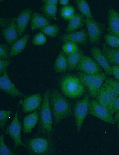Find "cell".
Listing matches in <instances>:
<instances>
[{
	"instance_id": "1",
	"label": "cell",
	"mask_w": 119,
	"mask_h": 155,
	"mask_svg": "<svg viewBox=\"0 0 119 155\" xmlns=\"http://www.w3.org/2000/svg\"><path fill=\"white\" fill-rule=\"evenodd\" d=\"M49 98L54 128L62 120L71 116L73 110L69 100L57 89L50 90Z\"/></svg>"
},
{
	"instance_id": "2",
	"label": "cell",
	"mask_w": 119,
	"mask_h": 155,
	"mask_svg": "<svg viewBox=\"0 0 119 155\" xmlns=\"http://www.w3.org/2000/svg\"><path fill=\"white\" fill-rule=\"evenodd\" d=\"M50 90L43 94V102L39 111L37 134H40L52 139L53 133V117L49 102Z\"/></svg>"
},
{
	"instance_id": "3",
	"label": "cell",
	"mask_w": 119,
	"mask_h": 155,
	"mask_svg": "<svg viewBox=\"0 0 119 155\" xmlns=\"http://www.w3.org/2000/svg\"><path fill=\"white\" fill-rule=\"evenodd\" d=\"M60 88L66 96L71 99L80 97L85 93L86 88L77 75L66 74L58 80Z\"/></svg>"
},
{
	"instance_id": "4",
	"label": "cell",
	"mask_w": 119,
	"mask_h": 155,
	"mask_svg": "<svg viewBox=\"0 0 119 155\" xmlns=\"http://www.w3.org/2000/svg\"><path fill=\"white\" fill-rule=\"evenodd\" d=\"M25 147L29 154L51 155L55 151L52 139L46 136H38L29 138L25 141Z\"/></svg>"
},
{
	"instance_id": "5",
	"label": "cell",
	"mask_w": 119,
	"mask_h": 155,
	"mask_svg": "<svg viewBox=\"0 0 119 155\" xmlns=\"http://www.w3.org/2000/svg\"><path fill=\"white\" fill-rule=\"evenodd\" d=\"M76 75L84 83L90 95L93 98H96L107 78V74L103 72L97 75H90L79 71L77 72Z\"/></svg>"
},
{
	"instance_id": "6",
	"label": "cell",
	"mask_w": 119,
	"mask_h": 155,
	"mask_svg": "<svg viewBox=\"0 0 119 155\" xmlns=\"http://www.w3.org/2000/svg\"><path fill=\"white\" fill-rule=\"evenodd\" d=\"M90 95L86 94L81 99L78 101L73 109L78 133L79 132L84 121L88 114Z\"/></svg>"
},
{
	"instance_id": "7",
	"label": "cell",
	"mask_w": 119,
	"mask_h": 155,
	"mask_svg": "<svg viewBox=\"0 0 119 155\" xmlns=\"http://www.w3.org/2000/svg\"><path fill=\"white\" fill-rule=\"evenodd\" d=\"M22 100L21 99L18 103L17 110L11 123L7 127L5 134L8 135L12 139L14 142V149L18 146H22L25 147V144L21 140V123L18 118V110Z\"/></svg>"
},
{
	"instance_id": "8",
	"label": "cell",
	"mask_w": 119,
	"mask_h": 155,
	"mask_svg": "<svg viewBox=\"0 0 119 155\" xmlns=\"http://www.w3.org/2000/svg\"><path fill=\"white\" fill-rule=\"evenodd\" d=\"M88 114L95 116L107 123L115 124L112 115L96 100L93 99L90 100Z\"/></svg>"
},
{
	"instance_id": "9",
	"label": "cell",
	"mask_w": 119,
	"mask_h": 155,
	"mask_svg": "<svg viewBox=\"0 0 119 155\" xmlns=\"http://www.w3.org/2000/svg\"><path fill=\"white\" fill-rule=\"evenodd\" d=\"M84 23L87 27L90 43L98 44L104 28V25L96 21L93 19L86 18L84 19Z\"/></svg>"
},
{
	"instance_id": "10",
	"label": "cell",
	"mask_w": 119,
	"mask_h": 155,
	"mask_svg": "<svg viewBox=\"0 0 119 155\" xmlns=\"http://www.w3.org/2000/svg\"><path fill=\"white\" fill-rule=\"evenodd\" d=\"M75 70L90 75H97L103 72L101 67L93 58L84 55Z\"/></svg>"
},
{
	"instance_id": "11",
	"label": "cell",
	"mask_w": 119,
	"mask_h": 155,
	"mask_svg": "<svg viewBox=\"0 0 119 155\" xmlns=\"http://www.w3.org/2000/svg\"><path fill=\"white\" fill-rule=\"evenodd\" d=\"M0 89L13 98L24 96V94L19 91L12 83L8 75L7 69L0 75Z\"/></svg>"
},
{
	"instance_id": "12",
	"label": "cell",
	"mask_w": 119,
	"mask_h": 155,
	"mask_svg": "<svg viewBox=\"0 0 119 155\" xmlns=\"http://www.w3.org/2000/svg\"><path fill=\"white\" fill-rule=\"evenodd\" d=\"M42 99L40 93L25 96L21 104L22 112L26 113L35 110L40 106Z\"/></svg>"
},
{
	"instance_id": "13",
	"label": "cell",
	"mask_w": 119,
	"mask_h": 155,
	"mask_svg": "<svg viewBox=\"0 0 119 155\" xmlns=\"http://www.w3.org/2000/svg\"><path fill=\"white\" fill-rule=\"evenodd\" d=\"M88 35L84 29L77 31L68 32L59 37V39L64 42L67 41L73 42L76 44L85 45L86 44Z\"/></svg>"
},
{
	"instance_id": "14",
	"label": "cell",
	"mask_w": 119,
	"mask_h": 155,
	"mask_svg": "<svg viewBox=\"0 0 119 155\" xmlns=\"http://www.w3.org/2000/svg\"><path fill=\"white\" fill-rule=\"evenodd\" d=\"M107 24L108 33L119 38V13L112 8L108 10Z\"/></svg>"
},
{
	"instance_id": "15",
	"label": "cell",
	"mask_w": 119,
	"mask_h": 155,
	"mask_svg": "<svg viewBox=\"0 0 119 155\" xmlns=\"http://www.w3.org/2000/svg\"><path fill=\"white\" fill-rule=\"evenodd\" d=\"M16 20V18H13L10 24L4 29L1 32V35L11 46L19 39L20 37Z\"/></svg>"
},
{
	"instance_id": "16",
	"label": "cell",
	"mask_w": 119,
	"mask_h": 155,
	"mask_svg": "<svg viewBox=\"0 0 119 155\" xmlns=\"http://www.w3.org/2000/svg\"><path fill=\"white\" fill-rule=\"evenodd\" d=\"M90 51L93 58L103 69L105 73L109 75H112L111 66L101 49L94 46L91 48Z\"/></svg>"
},
{
	"instance_id": "17",
	"label": "cell",
	"mask_w": 119,
	"mask_h": 155,
	"mask_svg": "<svg viewBox=\"0 0 119 155\" xmlns=\"http://www.w3.org/2000/svg\"><path fill=\"white\" fill-rule=\"evenodd\" d=\"M32 9L28 8L22 11L16 18V24L20 37L24 32L31 19Z\"/></svg>"
},
{
	"instance_id": "18",
	"label": "cell",
	"mask_w": 119,
	"mask_h": 155,
	"mask_svg": "<svg viewBox=\"0 0 119 155\" xmlns=\"http://www.w3.org/2000/svg\"><path fill=\"white\" fill-rule=\"evenodd\" d=\"M39 117V112L37 110L24 117L23 121V131L24 133L27 134L31 132L38 122Z\"/></svg>"
},
{
	"instance_id": "19",
	"label": "cell",
	"mask_w": 119,
	"mask_h": 155,
	"mask_svg": "<svg viewBox=\"0 0 119 155\" xmlns=\"http://www.w3.org/2000/svg\"><path fill=\"white\" fill-rule=\"evenodd\" d=\"M102 52L109 63L119 66V48H112L104 44Z\"/></svg>"
},
{
	"instance_id": "20",
	"label": "cell",
	"mask_w": 119,
	"mask_h": 155,
	"mask_svg": "<svg viewBox=\"0 0 119 155\" xmlns=\"http://www.w3.org/2000/svg\"><path fill=\"white\" fill-rule=\"evenodd\" d=\"M31 20V28L32 31L51 24V22L47 18L37 12L32 14Z\"/></svg>"
},
{
	"instance_id": "21",
	"label": "cell",
	"mask_w": 119,
	"mask_h": 155,
	"mask_svg": "<svg viewBox=\"0 0 119 155\" xmlns=\"http://www.w3.org/2000/svg\"><path fill=\"white\" fill-rule=\"evenodd\" d=\"M29 37V34L26 33L16 41L11 46L9 52L10 57H12L21 52L25 48Z\"/></svg>"
},
{
	"instance_id": "22",
	"label": "cell",
	"mask_w": 119,
	"mask_h": 155,
	"mask_svg": "<svg viewBox=\"0 0 119 155\" xmlns=\"http://www.w3.org/2000/svg\"><path fill=\"white\" fill-rule=\"evenodd\" d=\"M84 23L83 15L79 13H76L69 20L65 31L67 33L73 32L82 27Z\"/></svg>"
},
{
	"instance_id": "23",
	"label": "cell",
	"mask_w": 119,
	"mask_h": 155,
	"mask_svg": "<svg viewBox=\"0 0 119 155\" xmlns=\"http://www.w3.org/2000/svg\"><path fill=\"white\" fill-rule=\"evenodd\" d=\"M54 69L57 72L62 73L67 70V56L61 51L57 56L54 64Z\"/></svg>"
},
{
	"instance_id": "24",
	"label": "cell",
	"mask_w": 119,
	"mask_h": 155,
	"mask_svg": "<svg viewBox=\"0 0 119 155\" xmlns=\"http://www.w3.org/2000/svg\"><path fill=\"white\" fill-rule=\"evenodd\" d=\"M83 51L80 49L76 52L67 56V70L71 71L75 70L82 58Z\"/></svg>"
},
{
	"instance_id": "25",
	"label": "cell",
	"mask_w": 119,
	"mask_h": 155,
	"mask_svg": "<svg viewBox=\"0 0 119 155\" xmlns=\"http://www.w3.org/2000/svg\"><path fill=\"white\" fill-rule=\"evenodd\" d=\"M103 86L107 92L109 102V111L113 115V108L114 104L118 98V94L113 89L106 81L104 82Z\"/></svg>"
},
{
	"instance_id": "26",
	"label": "cell",
	"mask_w": 119,
	"mask_h": 155,
	"mask_svg": "<svg viewBox=\"0 0 119 155\" xmlns=\"http://www.w3.org/2000/svg\"><path fill=\"white\" fill-rule=\"evenodd\" d=\"M78 9L86 18L93 19L89 5L86 0L75 1Z\"/></svg>"
},
{
	"instance_id": "27",
	"label": "cell",
	"mask_w": 119,
	"mask_h": 155,
	"mask_svg": "<svg viewBox=\"0 0 119 155\" xmlns=\"http://www.w3.org/2000/svg\"><path fill=\"white\" fill-rule=\"evenodd\" d=\"M41 10L48 19L57 20V5L44 4Z\"/></svg>"
},
{
	"instance_id": "28",
	"label": "cell",
	"mask_w": 119,
	"mask_h": 155,
	"mask_svg": "<svg viewBox=\"0 0 119 155\" xmlns=\"http://www.w3.org/2000/svg\"><path fill=\"white\" fill-rule=\"evenodd\" d=\"M95 98L99 103L107 108L109 111V98L107 92L103 85L99 90Z\"/></svg>"
},
{
	"instance_id": "29",
	"label": "cell",
	"mask_w": 119,
	"mask_h": 155,
	"mask_svg": "<svg viewBox=\"0 0 119 155\" xmlns=\"http://www.w3.org/2000/svg\"><path fill=\"white\" fill-rule=\"evenodd\" d=\"M39 30L44 34L51 38H54L58 34L60 28L57 25L53 24L47 26Z\"/></svg>"
},
{
	"instance_id": "30",
	"label": "cell",
	"mask_w": 119,
	"mask_h": 155,
	"mask_svg": "<svg viewBox=\"0 0 119 155\" xmlns=\"http://www.w3.org/2000/svg\"><path fill=\"white\" fill-rule=\"evenodd\" d=\"M74 7L71 5L63 6L60 10V14L62 18L65 20H69L75 14Z\"/></svg>"
},
{
	"instance_id": "31",
	"label": "cell",
	"mask_w": 119,
	"mask_h": 155,
	"mask_svg": "<svg viewBox=\"0 0 119 155\" xmlns=\"http://www.w3.org/2000/svg\"><path fill=\"white\" fill-rule=\"evenodd\" d=\"M62 49L67 56L77 52L79 49L76 44L70 41L64 42Z\"/></svg>"
},
{
	"instance_id": "32",
	"label": "cell",
	"mask_w": 119,
	"mask_h": 155,
	"mask_svg": "<svg viewBox=\"0 0 119 155\" xmlns=\"http://www.w3.org/2000/svg\"><path fill=\"white\" fill-rule=\"evenodd\" d=\"M104 38L106 44L111 47L119 48V38L109 33L105 34Z\"/></svg>"
},
{
	"instance_id": "33",
	"label": "cell",
	"mask_w": 119,
	"mask_h": 155,
	"mask_svg": "<svg viewBox=\"0 0 119 155\" xmlns=\"http://www.w3.org/2000/svg\"><path fill=\"white\" fill-rule=\"evenodd\" d=\"M0 154L1 155H16L17 154L10 150L5 143L4 136L2 133L0 136Z\"/></svg>"
},
{
	"instance_id": "34",
	"label": "cell",
	"mask_w": 119,
	"mask_h": 155,
	"mask_svg": "<svg viewBox=\"0 0 119 155\" xmlns=\"http://www.w3.org/2000/svg\"><path fill=\"white\" fill-rule=\"evenodd\" d=\"M46 41V38L45 35L42 32H39L34 36L32 43L35 46H41L44 44Z\"/></svg>"
},
{
	"instance_id": "35",
	"label": "cell",
	"mask_w": 119,
	"mask_h": 155,
	"mask_svg": "<svg viewBox=\"0 0 119 155\" xmlns=\"http://www.w3.org/2000/svg\"><path fill=\"white\" fill-rule=\"evenodd\" d=\"M9 49L7 44L3 43L0 45V59L8 60L9 58Z\"/></svg>"
},
{
	"instance_id": "36",
	"label": "cell",
	"mask_w": 119,
	"mask_h": 155,
	"mask_svg": "<svg viewBox=\"0 0 119 155\" xmlns=\"http://www.w3.org/2000/svg\"><path fill=\"white\" fill-rule=\"evenodd\" d=\"M11 113L10 111L0 110V126L1 129L2 130L8 120Z\"/></svg>"
},
{
	"instance_id": "37",
	"label": "cell",
	"mask_w": 119,
	"mask_h": 155,
	"mask_svg": "<svg viewBox=\"0 0 119 155\" xmlns=\"http://www.w3.org/2000/svg\"><path fill=\"white\" fill-rule=\"evenodd\" d=\"M115 91L118 96H119V81L114 78L107 77L105 80Z\"/></svg>"
},
{
	"instance_id": "38",
	"label": "cell",
	"mask_w": 119,
	"mask_h": 155,
	"mask_svg": "<svg viewBox=\"0 0 119 155\" xmlns=\"http://www.w3.org/2000/svg\"><path fill=\"white\" fill-rule=\"evenodd\" d=\"M11 63V61L8 60L0 59V75L7 69V67Z\"/></svg>"
},
{
	"instance_id": "39",
	"label": "cell",
	"mask_w": 119,
	"mask_h": 155,
	"mask_svg": "<svg viewBox=\"0 0 119 155\" xmlns=\"http://www.w3.org/2000/svg\"><path fill=\"white\" fill-rule=\"evenodd\" d=\"M112 75L114 78L119 81V66L116 65L111 66Z\"/></svg>"
},
{
	"instance_id": "40",
	"label": "cell",
	"mask_w": 119,
	"mask_h": 155,
	"mask_svg": "<svg viewBox=\"0 0 119 155\" xmlns=\"http://www.w3.org/2000/svg\"><path fill=\"white\" fill-rule=\"evenodd\" d=\"M113 113H116L119 111V96L115 101L113 106Z\"/></svg>"
},
{
	"instance_id": "41",
	"label": "cell",
	"mask_w": 119,
	"mask_h": 155,
	"mask_svg": "<svg viewBox=\"0 0 119 155\" xmlns=\"http://www.w3.org/2000/svg\"><path fill=\"white\" fill-rule=\"evenodd\" d=\"M43 2L45 4L57 5L58 0H43Z\"/></svg>"
},
{
	"instance_id": "42",
	"label": "cell",
	"mask_w": 119,
	"mask_h": 155,
	"mask_svg": "<svg viewBox=\"0 0 119 155\" xmlns=\"http://www.w3.org/2000/svg\"><path fill=\"white\" fill-rule=\"evenodd\" d=\"M8 19H6L4 18H0V25L1 26L3 27H4L6 26L7 23H9V20Z\"/></svg>"
},
{
	"instance_id": "43",
	"label": "cell",
	"mask_w": 119,
	"mask_h": 155,
	"mask_svg": "<svg viewBox=\"0 0 119 155\" xmlns=\"http://www.w3.org/2000/svg\"><path fill=\"white\" fill-rule=\"evenodd\" d=\"M69 1V0H60L59 2L61 4L65 6L68 5Z\"/></svg>"
},
{
	"instance_id": "44",
	"label": "cell",
	"mask_w": 119,
	"mask_h": 155,
	"mask_svg": "<svg viewBox=\"0 0 119 155\" xmlns=\"http://www.w3.org/2000/svg\"><path fill=\"white\" fill-rule=\"evenodd\" d=\"M113 119L115 122H118L119 120V111L116 113Z\"/></svg>"
},
{
	"instance_id": "45",
	"label": "cell",
	"mask_w": 119,
	"mask_h": 155,
	"mask_svg": "<svg viewBox=\"0 0 119 155\" xmlns=\"http://www.w3.org/2000/svg\"><path fill=\"white\" fill-rule=\"evenodd\" d=\"M117 127L119 131V120L118 121L117 124Z\"/></svg>"
}]
</instances>
